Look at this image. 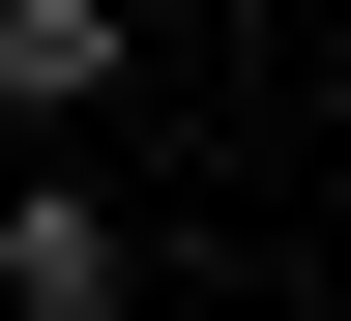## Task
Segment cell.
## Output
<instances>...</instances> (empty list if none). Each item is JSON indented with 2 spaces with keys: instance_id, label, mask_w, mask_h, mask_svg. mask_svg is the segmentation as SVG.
<instances>
[{
  "instance_id": "6da1fadb",
  "label": "cell",
  "mask_w": 351,
  "mask_h": 321,
  "mask_svg": "<svg viewBox=\"0 0 351 321\" xmlns=\"http://www.w3.org/2000/svg\"><path fill=\"white\" fill-rule=\"evenodd\" d=\"M117 292H147V234H117L59 146H29V175H0V321H117Z\"/></svg>"
},
{
  "instance_id": "7a4b0ae2",
  "label": "cell",
  "mask_w": 351,
  "mask_h": 321,
  "mask_svg": "<svg viewBox=\"0 0 351 321\" xmlns=\"http://www.w3.org/2000/svg\"><path fill=\"white\" fill-rule=\"evenodd\" d=\"M88 88H117V0H0V117H29V146H59Z\"/></svg>"
}]
</instances>
